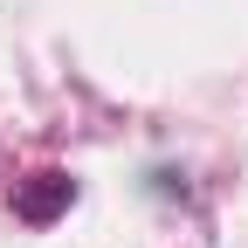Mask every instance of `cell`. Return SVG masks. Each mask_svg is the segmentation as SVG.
<instances>
[{"label":"cell","instance_id":"obj_1","mask_svg":"<svg viewBox=\"0 0 248 248\" xmlns=\"http://www.w3.org/2000/svg\"><path fill=\"white\" fill-rule=\"evenodd\" d=\"M69 207H76V179L69 172H28L14 186V214L28 228H48L55 214H69Z\"/></svg>","mask_w":248,"mask_h":248}]
</instances>
